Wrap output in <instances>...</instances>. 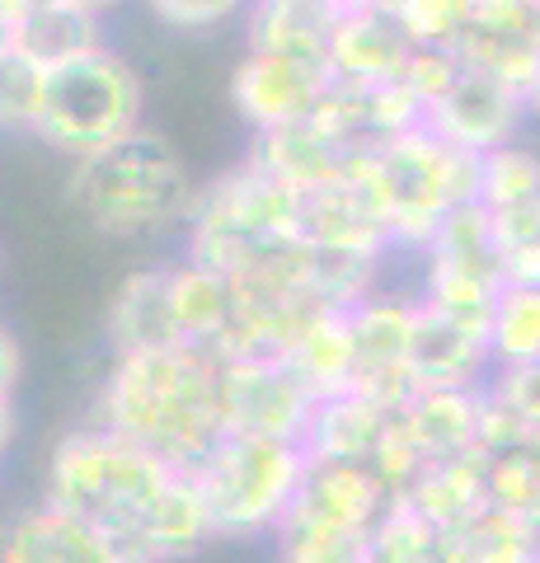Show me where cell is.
<instances>
[{
  "mask_svg": "<svg viewBox=\"0 0 540 563\" xmlns=\"http://www.w3.org/2000/svg\"><path fill=\"white\" fill-rule=\"evenodd\" d=\"M20 376H24V352H20V343H14V333L0 324V395L10 399Z\"/></svg>",
  "mask_w": 540,
  "mask_h": 563,
  "instance_id": "cell-32",
  "label": "cell"
},
{
  "mask_svg": "<svg viewBox=\"0 0 540 563\" xmlns=\"http://www.w3.org/2000/svg\"><path fill=\"white\" fill-rule=\"evenodd\" d=\"M390 428V413L376 409L372 399H362L353 390L329 395L316 404L306 428V455L310 461H348V465H372V455L381 446V437Z\"/></svg>",
  "mask_w": 540,
  "mask_h": 563,
  "instance_id": "cell-19",
  "label": "cell"
},
{
  "mask_svg": "<svg viewBox=\"0 0 540 563\" xmlns=\"http://www.w3.org/2000/svg\"><path fill=\"white\" fill-rule=\"evenodd\" d=\"M503 282H521V287H540V240L521 244L503 258Z\"/></svg>",
  "mask_w": 540,
  "mask_h": 563,
  "instance_id": "cell-31",
  "label": "cell"
},
{
  "mask_svg": "<svg viewBox=\"0 0 540 563\" xmlns=\"http://www.w3.org/2000/svg\"><path fill=\"white\" fill-rule=\"evenodd\" d=\"M484 211H489V235H494L498 258H508L521 244L540 240V198L513 202V207H484Z\"/></svg>",
  "mask_w": 540,
  "mask_h": 563,
  "instance_id": "cell-29",
  "label": "cell"
},
{
  "mask_svg": "<svg viewBox=\"0 0 540 563\" xmlns=\"http://www.w3.org/2000/svg\"><path fill=\"white\" fill-rule=\"evenodd\" d=\"M250 161L273 174L283 188H291L296 198L316 192L324 184H339L348 165L357 161V151L339 146L329 132H320L316 122H291V128H277V132H258L254 146H250Z\"/></svg>",
  "mask_w": 540,
  "mask_h": 563,
  "instance_id": "cell-14",
  "label": "cell"
},
{
  "mask_svg": "<svg viewBox=\"0 0 540 563\" xmlns=\"http://www.w3.org/2000/svg\"><path fill=\"white\" fill-rule=\"evenodd\" d=\"M33 5H38V0H0V33H5L14 20H24Z\"/></svg>",
  "mask_w": 540,
  "mask_h": 563,
  "instance_id": "cell-34",
  "label": "cell"
},
{
  "mask_svg": "<svg viewBox=\"0 0 540 563\" xmlns=\"http://www.w3.org/2000/svg\"><path fill=\"white\" fill-rule=\"evenodd\" d=\"M489 366H494L489 333L447 320V314L418 301L414 343H409V372L418 390H475L489 376Z\"/></svg>",
  "mask_w": 540,
  "mask_h": 563,
  "instance_id": "cell-13",
  "label": "cell"
},
{
  "mask_svg": "<svg viewBox=\"0 0 540 563\" xmlns=\"http://www.w3.org/2000/svg\"><path fill=\"white\" fill-rule=\"evenodd\" d=\"M306 470L310 455L301 442L258 437V432H225L194 470L217 526V540L277 536V526L287 521L296 493L306 484Z\"/></svg>",
  "mask_w": 540,
  "mask_h": 563,
  "instance_id": "cell-5",
  "label": "cell"
},
{
  "mask_svg": "<svg viewBox=\"0 0 540 563\" xmlns=\"http://www.w3.org/2000/svg\"><path fill=\"white\" fill-rule=\"evenodd\" d=\"M146 85L128 57L103 43L85 57L47 70V95L33 136L66 161H85L142 128Z\"/></svg>",
  "mask_w": 540,
  "mask_h": 563,
  "instance_id": "cell-6",
  "label": "cell"
},
{
  "mask_svg": "<svg viewBox=\"0 0 540 563\" xmlns=\"http://www.w3.org/2000/svg\"><path fill=\"white\" fill-rule=\"evenodd\" d=\"M142 5L161 24H169V29L202 33V29H221V24L240 20V14H245L254 0H142Z\"/></svg>",
  "mask_w": 540,
  "mask_h": 563,
  "instance_id": "cell-28",
  "label": "cell"
},
{
  "mask_svg": "<svg viewBox=\"0 0 540 563\" xmlns=\"http://www.w3.org/2000/svg\"><path fill=\"white\" fill-rule=\"evenodd\" d=\"M0 563H132L99 526L33 503L0 526Z\"/></svg>",
  "mask_w": 540,
  "mask_h": 563,
  "instance_id": "cell-11",
  "label": "cell"
},
{
  "mask_svg": "<svg viewBox=\"0 0 540 563\" xmlns=\"http://www.w3.org/2000/svg\"><path fill=\"white\" fill-rule=\"evenodd\" d=\"M169 273V301H174V320H179V339L188 347H202L207 357H217L225 333L235 324V282L207 268L198 258H179V263H165Z\"/></svg>",
  "mask_w": 540,
  "mask_h": 563,
  "instance_id": "cell-16",
  "label": "cell"
},
{
  "mask_svg": "<svg viewBox=\"0 0 540 563\" xmlns=\"http://www.w3.org/2000/svg\"><path fill=\"white\" fill-rule=\"evenodd\" d=\"M184 240L188 258L225 277H245L258 263L301 244V198L245 155L235 169L198 188Z\"/></svg>",
  "mask_w": 540,
  "mask_h": 563,
  "instance_id": "cell-4",
  "label": "cell"
},
{
  "mask_svg": "<svg viewBox=\"0 0 540 563\" xmlns=\"http://www.w3.org/2000/svg\"><path fill=\"white\" fill-rule=\"evenodd\" d=\"M418 43L409 38L405 20L390 5H357L343 10L334 33H329V70L348 85L395 80L409 66Z\"/></svg>",
  "mask_w": 540,
  "mask_h": 563,
  "instance_id": "cell-12",
  "label": "cell"
},
{
  "mask_svg": "<svg viewBox=\"0 0 540 563\" xmlns=\"http://www.w3.org/2000/svg\"><path fill=\"white\" fill-rule=\"evenodd\" d=\"M489 352H494V372L540 357V287H521V282H503L498 287V301L489 314Z\"/></svg>",
  "mask_w": 540,
  "mask_h": 563,
  "instance_id": "cell-24",
  "label": "cell"
},
{
  "mask_svg": "<svg viewBox=\"0 0 540 563\" xmlns=\"http://www.w3.org/2000/svg\"><path fill=\"white\" fill-rule=\"evenodd\" d=\"M90 418L169 465L198 470L202 455L225 437L221 362L188 343L113 352Z\"/></svg>",
  "mask_w": 540,
  "mask_h": 563,
  "instance_id": "cell-1",
  "label": "cell"
},
{
  "mask_svg": "<svg viewBox=\"0 0 540 563\" xmlns=\"http://www.w3.org/2000/svg\"><path fill=\"white\" fill-rule=\"evenodd\" d=\"M207 540H217L212 512L194 479V470H179L174 479L155 493V503L142 512V521L118 540L132 563H179L188 554H198Z\"/></svg>",
  "mask_w": 540,
  "mask_h": 563,
  "instance_id": "cell-10",
  "label": "cell"
},
{
  "mask_svg": "<svg viewBox=\"0 0 540 563\" xmlns=\"http://www.w3.org/2000/svg\"><path fill=\"white\" fill-rule=\"evenodd\" d=\"M174 474H179V465L161 461L155 451L128 442V437L90 418L57 437L43 474V503L99 526L118 544Z\"/></svg>",
  "mask_w": 540,
  "mask_h": 563,
  "instance_id": "cell-3",
  "label": "cell"
},
{
  "mask_svg": "<svg viewBox=\"0 0 540 563\" xmlns=\"http://www.w3.org/2000/svg\"><path fill=\"white\" fill-rule=\"evenodd\" d=\"M480 399H484V385H475V390H418L390 418L423 461H447V455L475 451Z\"/></svg>",
  "mask_w": 540,
  "mask_h": 563,
  "instance_id": "cell-17",
  "label": "cell"
},
{
  "mask_svg": "<svg viewBox=\"0 0 540 563\" xmlns=\"http://www.w3.org/2000/svg\"><path fill=\"white\" fill-rule=\"evenodd\" d=\"M531 5H536V10H540V0H531Z\"/></svg>",
  "mask_w": 540,
  "mask_h": 563,
  "instance_id": "cell-39",
  "label": "cell"
},
{
  "mask_svg": "<svg viewBox=\"0 0 540 563\" xmlns=\"http://www.w3.org/2000/svg\"><path fill=\"white\" fill-rule=\"evenodd\" d=\"M14 428H20V422H14V399L0 395V461H5V451L14 446Z\"/></svg>",
  "mask_w": 540,
  "mask_h": 563,
  "instance_id": "cell-33",
  "label": "cell"
},
{
  "mask_svg": "<svg viewBox=\"0 0 540 563\" xmlns=\"http://www.w3.org/2000/svg\"><path fill=\"white\" fill-rule=\"evenodd\" d=\"M47 95V70L0 38V132H33Z\"/></svg>",
  "mask_w": 540,
  "mask_h": 563,
  "instance_id": "cell-26",
  "label": "cell"
},
{
  "mask_svg": "<svg viewBox=\"0 0 540 563\" xmlns=\"http://www.w3.org/2000/svg\"><path fill=\"white\" fill-rule=\"evenodd\" d=\"M103 339L113 352H151L184 343L165 268H136L118 282V291L109 296V314H103Z\"/></svg>",
  "mask_w": 540,
  "mask_h": 563,
  "instance_id": "cell-15",
  "label": "cell"
},
{
  "mask_svg": "<svg viewBox=\"0 0 540 563\" xmlns=\"http://www.w3.org/2000/svg\"><path fill=\"white\" fill-rule=\"evenodd\" d=\"M329 85H334L329 57H310V52H245V62L231 70V103L240 122L258 136V132L306 122L320 109Z\"/></svg>",
  "mask_w": 540,
  "mask_h": 563,
  "instance_id": "cell-7",
  "label": "cell"
},
{
  "mask_svg": "<svg viewBox=\"0 0 540 563\" xmlns=\"http://www.w3.org/2000/svg\"><path fill=\"white\" fill-rule=\"evenodd\" d=\"M489 390H494L503 404H508V409H513L521 422H527V428H536V422H540V357L494 372Z\"/></svg>",
  "mask_w": 540,
  "mask_h": 563,
  "instance_id": "cell-30",
  "label": "cell"
},
{
  "mask_svg": "<svg viewBox=\"0 0 540 563\" xmlns=\"http://www.w3.org/2000/svg\"><path fill=\"white\" fill-rule=\"evenodd\" d=\"M66 5H76V10H85V14H95V20H103V14L118 10L123 0H66Z\"/></svg>",
  "mask_w": 540,
  "mask_h": 563,
  "instance_id": "cell-35",
  "label": "cell"
},
{
  "mask_svg": "<svg viewBox=\"0 0 540 563\" xmlns=\"http://www.w3.org/2000/svg\"><path fill=\"white\" fill-rule=\"evenodd\" d=\"M527 442H531V446L540 451V422H536V428H531V437H527Z\"/></svg>",
  "mask_w": 540,
  "mask_h": 563,
  "instance_id": "cell-38",
  "label": "cell"
},
{
  "mask_svg": "<svg viewBox=\"0 0 540 563\" xmlns=\"http://www.w3.org/2000/svg\"><path fill=\"white\" fill-rule=\"evenodd\" d=\"M484 484H489V503L503 507V512H513L521 521L540 517V451L531 442L489 455L484 461Z\"/></svg>",
  "mask_w": 540,
  "mask_h": 563,
  "instance_id": "cell-25",
  "label": "cell"
},
{
  "mask_svg": "<svg viewBox=\"0 0 540 563\" xmlns=\"http://www.w3.org/2000/svg\"><path fill=\"white\" fill-rule=\"evenodd\" d=\"M531 43H536V52H540V10H536V24H531Z\"/></svg>",
  "mask_w": 540,
  "mask_h": 563,
  "instance_id": "cell-37",
  "label": "cell"
},
{
  "mask_svg": "<svg viewBox=\"0 0 540 563\" xmlns=\"http://www.w3.org/2000/svg\"><path fill=\"white\" fill-rule=\"evenodd\" d=\"M273 540L277 563H372V531L324 521L306 507H291Z\"/></svg>",
  "mask_w": 540,
  "mask_h": 563,
  "instance_id": "cell-23",
  "label": "cell"
},
{
  "mask_svg": "<svg viewBox=\"0 0 540 563\" xmlns=\"http://www.w3.org/2000/svg\"><path fill=\"white\" fill-rule=\"evenodd\" d=\"M540 198V155L517 146H498L489 155H480V207H513Z\"/></svg>",
  "mask_w": 540,
  "mask_h": 563,
  "instance_id": "cell-27",
  "label": "cell"
},
{
  "mask_svg": "<svg viewBox=\"0 0 540 563\" xmlns=\"http://www.w3.org/2000/svg\"><path fill=\"white\" fill-rule=\"evenodd\" d=\"M521 118H527V95L513 90V85H503L498 76H489V70H475V66L461 62L451 85L428 103L423 128H432L456 151L489 155L517 136Z\"/></svg>",
  "mask_w": 540,
  "mask_h": 563,
  "instance_id": "cell-9",
  "label": "cell"
},
{
  "mask_svg": "<svg viewBox=\"0 0 540 563\" xmlns=\"http://www.w3.org/2000/svg\"><path fill=\"white\" fill-rule=\"evenodd\" d=\"M527 118L540 122V70H536V80L527 85Z\"/></svg>",
  "mask_w": 540,
  "mask_h": 563,
  "instance_id": "cell-36",
  "label": "cell"
},
{
  "mask_svg": "<svg viewBox=\"0 0 540 563\" xmlns=\"http://www.w3.org/2000/svg\"><path fill=\"white\" fill-rule=\"evenodd\" d=\"M283 362L291 366L301 385L316 399L353 390V372H357V347H353V320L348 310H320L310 314L306 329L291 339L283 352Z\"/></svg>",
  "mask_w": 540,
  "mask_h": 563,
  "instance_id": "cell-20",
  "label": "cell"
},
{
  "mask_svg": "<svg viewBox=\"0 0 540 563\" xmlns=\"http://www.w3.org/2000/svg\"><path fill=\"white\" fill-rule=\"evenodd\" d=\"M66 198L99 235L142 240L188 225L198 184L184 155L161 132L136 128L132 136L76 161L71 179H66Z\"/></svg>",
  "mask_w": 540,
  "mask_h": 563,
  "instance_id": "cell-2",
  "label": "cell"
},
{
  "mask_svg": "<svg viewBox=\"0 0 540 563\" xmlns=\"http://www.w3.org/2000/svg\"><path fill=\"white\" fill-rule=\"evenodd\" d=\"M343 5L339 0H254L245 10L250 52H310L329 57V33H334Z\"/></svg>",
  "mask_w": 540,
  "mask_h": 563,
  "instance_id": "cell-22",
  "label": "cell"
},
{
  "mask_svg": "<svg viewBox=\"0 0 540 563\" xmlns=\"http://www.w3.org/2000/svg\"><path fill=\"white\" fill-rule=\"evenodd\" d=\"M20 57H29L33 66L43 70H57L66 62L85 57V52L103 47V29L95 14H85L66 0H38L24 20H14L5 33H0Z\"/></svg>",
  "mask_w": 540,
  "mask_h": 563,
  "instance_id": "cell-21",
  "label": "cell"
},
{
  "mask_svg": "<svg viewBox=\"0 0 540 563\" xmlns=\"http://www.w3.org/2000/svg\"><path fill=\"white\" fill-rule=\"evenodd\" d=\"M399 503H409L418 517L432 521L442 536L465 526L480 507H489V484H484V455H447V461H428L414 474V484L399 493Z\"/></svg>",
  "mask_w": 540,
  "mask_h": 563,
  "instance_id": "cell-18",
  "label": "cell"
},
{
  "mask_svg": "<svg viewBox=\"0 0 540 563\" xmlns=\"http://www.w3.org/2000/svg\"><path fill=\"white\" fill-rule=\"evenodd\" d=\"M316 395L301 385L283 357H254V362H221V409L225 432H258V437H287L306 442Z\"/></svg>",
  "mask_w": 540,
  "mask_h": 563,
  "instance_id": "cell-8",
  "label": "cell"
}]
</instances>
